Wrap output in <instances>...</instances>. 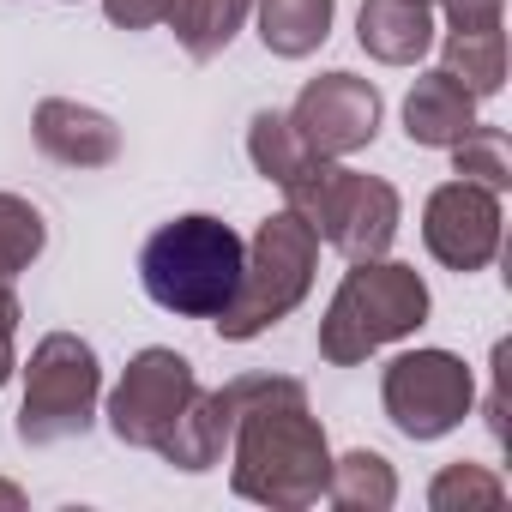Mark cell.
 Instances as JSON below:
<instances>
[{
  "mask_svg": "<svg viewBox=\"0 0 512 512\" xmlns=\"http://www.w3.org/2000/svg\"><path fill=\"white\" fill-rule=\"evenodd\" d=\"M241 410L229 434V482L241 500H260L278 512H302L326 494L332 446L320 416L308 410L302 380L284 374H241Z\"/></svg>",
  "mask_w": 512,
  "mask_h": 512,
  "instance_id": "6da1fadb",
  "label": "cell"
},
{
  "mask_svg": "<svg viewBox=\"0 0 512 512\" xmlns=\"http://www.w3.org/2000/svg\"><path fill=\"white\" fill-rule=\"evenodd\" d=\"M241 260H247V241L223 217L187 211L139 247V284L163 314L217 320L241 284Z\"/></svg>",
  "mask_w": 512,
  "mask_h": 512,
  "instance_id": "7a4b0ae2",
  "label": "cell"
},
{
  "mask_svg": "<svg viewBox=\"0 0 512 512\" xmlns=\"http://www.w3.org/2000/svg\"><path fill=\"white\" fill-rule=\"evenodd\" d=\"M428 320V284L416 266L404 260H356L338 284V296L326 302V320H320V356L338 362V368H356L368 362L380 344H398L410 338L416 326Z\"/></svg>",
  "mask_w": 512,
  "mask_h": 512,
  "instance_id": "3957f363",
  "label": "cell"
},
{
  "mask_svg": "<svg viewBox=\"0 0 512 512\" xmlns=\"http://www.w3.org/2000/svg\"><path fill=\"white\" fill-rule=\"evenodd\" d=\"M290 205L320 241H332L344 260H380L398 235V187L380 181V175H362V169H344L338 157H308L290 181H284Z\"/></svg>",
  "mask_w": 512,
  "mask_h": 512,
  "instance_id": "277c9868",
  "label": "cell"
},
{
  "mask_svg": "<svg viewBox=\"0 0 512 512\" xmlns=\"http://www.w3.org/2000/svg\"><path fill=\"white\" fill-rule=\"evenodd\" d=\"M314 266H320V235L296 217L278 211L253 229L247 241V260H241V284L229 296V308L217 314V332L229 344L260 338L266 326H278L284 314H296L314 290Z\"/></svg>",
  "mask_w": 512,
  "mask_h": 512,
  "instance_id": "5b68a950",
  "label": "cell"
},
{
  "mask_svg": "<svg viewBox=\"0 0 512 512\" xmlns=\"http://www.w3.org/2000/svg\"><path fill=\"white\" fill-rule=\"evenodd\" d=\"M103 392V362L85 338L49 332L31 362H25V404H19V440L25 446H55L91 428Z\"/></svg>",
  "mask_w": 512,
  "mask_h": 512,
  "instance_id": "8992f818",
  "label": "cell"
},
{
  "mask_svg": "<svg viewBox=\"0 0 512 512\" xmlns=\"http://www.w3.org/2000/svg\"><path fill=\"white\" fill-rule=\"evenodd\" d=\"M380 404L404 440H440L470 416L476 374L452 350H404L380 374Z\"/></svg>",
  "mask_w": 512,
  "mask_h": 512,
  "instance_id": "52a82bcc",
  "label": "cell"
},
{
  "mask_svg": "<svg viewBox=\"0 0 512 512\" xmlns=\"http://www.w3.org/2000/svg\"><path fill=\"white\" fill-rule=\"evenodd\" d=\"M193 392H199V374H193V362L181 350H163V344L139 350L127 362L121 386L109 392V428H115V440L157 452V440L169 434V422L187 410Z\"/></svg>",
  "mask_w": 512,
  "mask_h": 512,
  "instance_id": "ba28073f",
  "label": "cell"
},
{
  "mask_svg": "<svg viewBox=\"0 0 512 512\" xmlns=\"http://www.w3.org/2000/svg\"><path fill=\"white\" fill-rule=\"evenodd\" d=\"M290 127L308 145V157H350L380 133V91L356 73H320L302 85Z\"/></svg>",
  "mask_w": 512,
  "mask_h": 512,
  "instance_id": "9c48e42d",
  "label": "cell"
},
{
  "mask_svg": "<svg viewBox=\"0 0 512 512\" xmlns=\"http://www.w3.org/2000/svg\"><path fill=\"white\" fill-rule=\"evenodd\" d=\"M500 193L476 181H446L422 205V241L446 272H482L500 253Z\"/></svg>",
  "mask_w": 512,
  "mask_h": 512,
  "instance_id": "30bf717a",
  "label": "cell"
},
{
  "mask_svg": "<svg viewBox=\"0 0 512 512\" xmlns=\"http://www.w3.org/2000/svg\"><path fill=\"white\" fill-rule=\"evenodd\" d=\"M235 410H241V392H235V380L229 386H217V392H193L187 398V410L169 422V434L157 440V458H169L175 470H211V464H223V452H229V434H235Z\"/></svg>",
  "mask_w": 512,
  "mask_h": 512,
  "instance_id": "8fae6325",
  "label": "cell"
},
{
  "mask_svg": "<svg viewBox=\"0 0 512 512\" xmlns=\"http://www.w3.org/2000/svg\"><path fill=\"white\" fill-rule=\"evenodd\" d=\"M37 145L67 163V169H103L121 157V127L103 115V109H85V103H67V97H49L37 103V121H31Z\"/></svg>",
  "mask_w": 512,
  "mask_h": 512,
  "instance_id": "7c38bea8",
  "label": "cell"
},
{
  "mask_svg": "<svg viewBox=\"0 0 512 512\" xmlns=\"http://www.w3.org/2000/svg\"><path fill=\"white\" fill-rule=\"evenodd\" d=\"M356 37L386 67H416L434 49V0H362Z\"/></svg>",
  "mask_w": 512,
  "mask_h": 512,
  "instance_id": "4fadbf2b",
  "label": "cell"
},
{
  "mask_svg": "<svg viewBox=\"0 0 512 512\" xmlns=\"http://www.w3.org/2000/svg\"><path fill=\"white\" fill-rule=\"evenodd\" d=\"M470 127H476V97H470L446 67H434V73H422V79L410 85V97H404V133H410V145L446 151V145L464 139Z\"/></svg>",
  "mask_w": 512,
  "mask_h": 512,
  "instance_id": "5bb4252c",
  "label": "cell"
},
{
  "mask_svg": "<svg viewBox=\"0 0 512 512\" xmlns=\"http://www.w3.org/2000/svg\"><path fill=\"white\" fill-rule=\"evenodd\" d=\"M253 7H260V43L278 61H302L332 37L338 0H253Z\"/></svg>",
  "mask_w": 512,
  "mask_h": 512,
  "instance_id": "9a60e30c",
  "label": "cell"
},
{
  "mask_svg": "<svg viewBox=\"0 0 512 512\" xmlns=\"http://www.w3.org/2000/svg\"><path fill=\"white\" fill-rule=\"evenodd\" d=\"M247 13H253V0H169V31H175V43L193 55V61H211V55H223L229 43H235V31L247 25Z\"/></svg>",
  "mask_w": 512,
  "mask_h": 512,
  "instance_id": "2e32d148",
  "label": "cell"
},
{
  "mask_svg": "<svg viewBox=\"0 0 512 512\" xmlns=\"http://www.w3.org/2000/svg\"><path fill=\"white\" fill-rule=\"evenodd\" d=\"M326 500L344 506V512H386L398 500V476L380 452L356 446L344 458H332V476H326Z\"/></svg>",
  "mask_w": 512,
  "mask_h": 512,
  "instance_id": "e0dca14e",
  "label": "cell"
},
{
  "mask_svg": "<svg viewBox=\"0 0 512 512\" xmlns=\"http://www.w3.org/2000/svg\"><path fill=\"white\" fill-rule=\"evenodd\" d=\"M440 67L470 91V97H494L506 85V37L494 31H452L440 49Z\"/></svg>",
  "mask_w": 512,
  "mask_h": 512,
  "instance_id": "ac0fdd59",
  "label": "cell"
},
{
  "mask_svg": "<svg viewBox=\"0 0 512 512\" xmlns=\"http://www.w3.org/2000/svg\"><path fill=\"white\" fill-rule=\"evenodd\" d=\"M49 247V223L31 199L0 193V284H13L19 272L37 266V253Z\"/></svg>",
  "mask_w": 512,
  "mask_h": 512,
  "instance_id": "d6986e66",
  "label": "cell"
},
{
  "mask_svg": "<svg viewBox=\"0 0 512 512\" xmlns=\"http://www.w3.org/2000/svg\"><path fill=\"white\" fill-rule=\"evenodd\" d=\"M247 157H253V169H260L266 181H290L302 163H308V145L296 139V127H290V115H278V109H260L247 121Z\"/></svg>",
  "mask_w": 512,
  "mask_h": 512,
  "instance_id": "ffe728a7",
  "label": "cell"
},
{
  "mask_svg": "<svg viewBox=\"0 0 512 512\" xmlns=\"http://www.w3.org/2000/svg\"><path fill=\"white\" fill-rule=\"evenodd\" d=\"M452 151V169L464 175V181H476V187H494V193H506L512 187V157H506V133L500 127H470L464 139H452L446 145Z\"/></svg>",
  "mask_w": 512,
  "mask_h": 512,
  "instance_id": "44dd1931",
  "label": "cell"
},
{
  "mask_svg": "<svg viewBox=\"0 0 512 512\" xmlns=\"http://www.w3.org/2000/svg\"><path fill=\"white\" fill-rule=\"evenodd\" d=\"M506 500V482L482 464H446L434 482H428V506L434 512H464V506H500Z\"/></svg>",
  "mask_w": 512,
  "mask_h": 512,
  "instance_id": "7402d4cb",
  "label": "cell"
},
{
  "mask_svg": "<svg viewBox=\"0 0 512 512\" xmlns=\"http://www.w3.org/2000/svg\"><path fill=\"white\" fill-rule=\"evenodd\" d=\"M500 7H506V0H440V13H446L452 31H494Z\"/></svg>",
  "mask_w": 512,
  "mask_h": 512,
  "instance_id": "603a6c76",
  "label": "cell"
},
{
  "mask_svg": "<svg viewBox=\"0 0 512 512\" xmlns=\"http://www.w3.org/2000/svg\"><path fill=\"white\" fill-rule=\"evenodd\" d=\"M109 25H127V31H145V25H163L169 19V0H103Z\"/></svg>",
  "mask_w": 512,
  "mask_h": 512,
  "instance_id": "cb8c5ba5",
  "label": "cell"
},
{
  "mask_svg": "<svg viewBox=\"0 0 512 512\" xmlns=\"http://www.w3.org/2000/svg\"><path fill=\"white\" fill-rule=\"evenodd\" d=\"M13 338H19V296L0 284V386H7V380H13V368H19Z\"/></svg>",
  "mask_w": 512,
  "mask_h": 512,
  "instance_id": "d4e9b609",
  "label": "cell"
},
{
  "mask_svg": "<svg viewBox=\"0 0 512 512\" xmlns=\"http://www.w3.org/2000/svg\"><path fill=\"white\" fill-rule=\"evenodd\" d=\"M0 506H25V494H19L13 482H0Z\"/></svg>",
  "mask_w": 512,
  "mask_h": 512,
  "instance_id": "484cf974",
  "label": "cell"
}]
</instances>
